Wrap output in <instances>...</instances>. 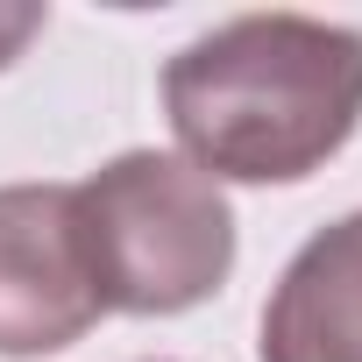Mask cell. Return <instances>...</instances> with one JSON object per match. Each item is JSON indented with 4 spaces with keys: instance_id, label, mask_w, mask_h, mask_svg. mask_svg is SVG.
<instances>
[{
    "instance_id": "cell-1",
    "label": "cell",
    "mask_w": 362,
    "mask_h": 362,
    "mask_svg": "<svg viewBox=\"0 0 362 362\" xmlns=\"http://www.w3.org/2000/svg\"><path fill=\"white\" fill-rule=\"evenodd\" d=\"M163 114L214 185H298L362 121V29L235 15L163 64Z\"/></svg>"
},
{
    "instance_id": "cell-2",
    "label": "cell",
    "mask_w": 362,
    "mask_h": 362,
    "mask_svg": "<svg viewBox=\"0 0 362 362\" xmlns=\"http://www.w3.org/2000/svg\"><path fill=\"white\" fill-rule=\"evenodd\" d=\"M78 192V235L107 313H192L235 270V214L206 170L163 149L100 163Z\"/></svg>"
},
{
    "instance_id": "cell-3",
    "label": "cell",
    "mask_w": 362,
    "mask_h": 362,
    "mask_svg": "<svg viewBox=\"0 0 362 362\" xmlns=\"http://www.w3.org/2000/svg\"><path fill=\"white\" fill-rule=\"evenodd\" d=\"M107 298L71 185H0V355H57L100 327Z\"/></svg>"
},
{
    "instance_id": "cell-4",
    "label": "cell",
    "mask_w": 362,
    "mask_h": 362,
    "mask_svg": "<svg viewBox=\"0 0 362 362\" xmlns=\"http://www.w3.org/2000/svg\"><path fill=\"white\" fill-rule=\"evenodd\" d=\"M263 362H362V206L284 263L263 305Z\"/></svg>"
},
{
    "instance_id": "cell-5",
    "label": "cell",
    "mask_w": 362,
    "mask_h": 362,
    "mask_svg": "<svg viewBox=\"0 0 362 362\" xmlns=\"http://www.w3.org/2000/svg\"><path fill=\"white\" fill-rule=\"evenodd\" d=\"M36 36H43V8H15V0H0V64H15Z\"/></svg>"
}]
</instances>
